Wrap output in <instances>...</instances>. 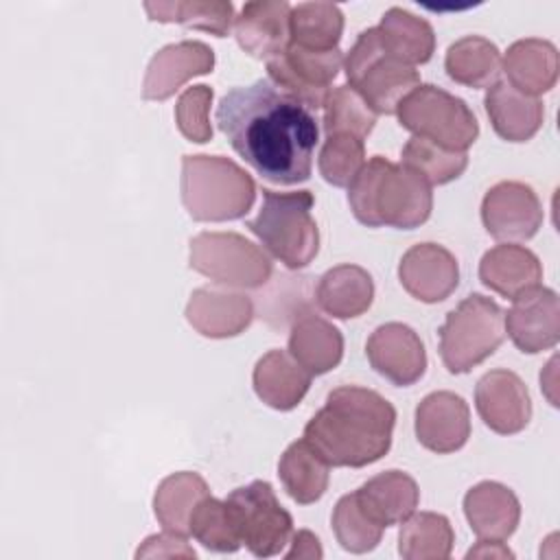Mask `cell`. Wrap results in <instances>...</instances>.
<instances>
[{"mask_svg":"<svg viewBox=\"0 0 560 560\" xmlns=\"http://www.w3.org/2000/svg\"><path fill=\"white\" fill-rule=\"evenodd\" d=\"M214 120L262 179L293 186L311 177L319 140L315 112L269 79L232 88L219 101Z\"/></svg>","mask_w":560,"mask_h":560,"instance_id":"6da1fadb","label":"cell"},{"mask_svg":"<svg viewBox=\"0 0 560 560\" xmlns=\"http://www.w3.org/2000/svg\"><path fill=\"white\" fill-rule=\"evenodd\" d=\"M394 405L374 389L339 385L304 427V440L328 466L363 468L392 448Z\"/></svg>","mask_w":560,"mask_h":560,"instance_id":"7a4b0ae2","label":"cell"},{"mask_svg":"<svg viewBox=\"0 0 560 560\" xmlns=\"http://www.w3.org/2000/svg\"><path fill=\"white\" fill-rule=\"evenodd\" d=\"M348 203L354 219L368 228H420L433 210L431 184L413 168L370 158L348 186Z\"/></svg>","mask_w":560,"mask_h":560,"instance_id":"3957f363","label":"cell"},{"mask_svg":"<svg viewBox=\"0 0 560 560\" xmlns=\"http://www.w3.org/2000/svg\"><path fill=\"white\" fill-rule=\"evenodd\" d=\"M182 203L195 221H234L249 212L256 184L223 155H182Z\"/></svg>","mask_w":560,"mask_h":560,"instance_id":"277c9868","label":"cell"},{"mask_svg":"<svg viewBox=\"0 0 560 560\" xmlns=\"http://www.w3.org/2000/svg\"><path fill=\"white\" fill-rule=\"evenodd\" d=\"M315 197L311 190L278 192L262 188V206L247 221L260 245L289 269H304L319 252V230L311 214Z\"/></svg>","mask_w":560,"mask_h":560,"instance_id":"5b68a950","label":"cell"},{"mask_svg":"<svg viewBox=\"0 0 560 560\" xmlns=\"http://www.w3.org/2000/svg\"><path fill=\"white\" fill-rule=\"evenodd\" d=\"M348 85L378 114H396L398 103L420 85V74L413 66L389 55L378 37L376 26L359 33L343 57Z\"/></svg>","mask_w":560,"mask_h":560,"instance_id":"8992f818","label":"cell"},{"mask_svg":"<svg viewBox=\"0 0 560 560\" xmlns=\"http://www.w3.org/2000/svg\"><path fill=\"white\" fill-rule=\"evenodd\" d=\"M438 335L444 368L451 374H466L503 343V308L481 293H470L446 313Z\"/></svg>","mask_w":560,"mask_h":560,"instance_id":"52a82bcc","label":"cell"},{"mask_svg":"<svg viewBox=\"0 0 560 560\" xmlns=\"http://www.w3.org/2000/svg\"><path fill=\"white\" fill-rule=\"evenodd\" d=\"M400 127L451 151H466L479 136L472 109L459 96L433 85H416L396 107Z\"/></svg>","mask_w":560,"mask_h":560,"instance_id":"ba28073f","label":"cell"},{"mask_svg":"<svg viewBox=\"0 0 560 560\" xmlns=\"http://www.w3.org/2000/svg\"><path fill=\"white\" fill-rule=\"evenodd\" d=\"M188 265L223 287L258 289L273 273L269 256L236 232H201L190 238Z\"/></svg>","mask_w":560,"mask_h":560,"instance_id":"9c48e42d","label":"cell"},{"mask_svg":"<svg viewBox=\"0 0 560 560\" xmlns=\"http://www.w3.org/2000/svg\"><path fill=\"white\" fill-rule=\"evenodd\" d=\"M225 503L241 545L254 556H278L291 540L293 518L278 501L269 481L256 479L247 486H238L228 494Z\"/></svg>","mask_w":560,"mask_h":560,"instance_id":"30bf717a","label":"cell"},{"mask_svg":"<svg viewBox=\"0 0 560 560\" xmlns=\"http://www.w3.org/2000/svg\"><path fill=\"white\" fill-rule=\"evenodd\" d=\"M343 66V52L335 50H306L287 44L284 52L267 61V74L273 85L291 94L308 109L324 107L330 83Z\"/></svg>","mask_w":560,"mask_h":560,"instance_id":"8fae6325","label":"cell"},{"mask_svg":"<svg viewBox=\"0 0 560 560\" xmlns=\"http://www.w3.org/2000/svg\"><path fill=\"white\" fill-rule=\"evenodd\" d=\"M542 217V203L525 182H499L481 199V223L492 238L503 243L529 241L540 230Z\"/></svg>","mask_w":560,"mask_h":560,"instance_id":"7c38bea8","label":"cell"},{"mask_svg":"<svg viewBox=\"0 0 560 560\" xmlns=\"http://www.w3.org/2000/svg\"><path fill=\"white\" fill-rule=\"evenodd\" d=\"M503 326L523 354L551 350L560 339L558 293L540 284L518 293L510 311L503 313Z\"/></svg>","mask_w":560,"mask_h":560,"instance_id":"4fadbf2b","label":"cell"},{"mask_svg":"<svg viewBox=\"0 0 560 560\" xmlns=\"http://www.w3.org/2000/svg\"><path fill=\"white\" fill-rule=\"evenodd\" d=\"M365 357L376 374L398 387L418 383L427 372L424 343L402 322H387L374 328L365 341Z\"/></svg>","mask_w":560,"mask_h":560,"instance_id":"5bb4252c","label":"cell"},{"mask_svg":"<svg viewBox=\"0 0 560 560\" xmlns=\"http://www.w3.org/2000/svg\"><path fill=\"white\" fill-rule=\"evenodd\" d=\"M475 407L483 424L499 435L521 433L532 420V396L521 376L499 368L486 372L475 387Z\"/></svg>","mask_w":560,"mask_h":560,"instance_id":"9a60e30c","label":"cell"},{"mask_svg":"<svg viewBox=\"0 0 560 560\" xmlns=\"http://www.w3.org/2000/svg\"><path fill=\"white\" fill-rule=\"evenodd\" d=\"M398 280L413 300L435 304L457 289L459 265L444 245L416 243L398 262Z\"/></svg>","mask_w":560,"mask_h":560,"instance_id":"2e32d148","label":"cell"},{"mask_svg":"<svg viewBox=\"0 0 560 560\" xmlns=\"http://www.w3.org/2000/svg\"><path fill=\"white\" fill-rule=\"evenodd\" d=\"M413 429L424 448L438 455L455 453L470 438V409L455 392H431L416 407Z\"/></svg>","mask_w":560,"mask_h":560,"instance_id":"e0dca14e","label":"cell"},{"mask_svg":"<svg viewBox=\"0 0 560 560\" xmlns=\"http://www.w3.org/2000/svg\"><path fill=\"white\" fill-rule=\"evenodd\" d=\"M214 68V50L197 39H182L160 48L144 72L142 98L166 101L188 79L208 74Z\"/></svg>","mask_w":560,"mask_h":560,"instance_id":"ac0fdd59","label":"cell"},{"mask_svg":"<svg viewBox=\"0 0 560 560\" xmlns=\"http://www.w3.org/2000/svg\"><path fill=\"white\" fill-rule=\"evenodd\" d=\"M254 302L245 293L199 287L186 304V322L203 337L228 339L241 335L254 319Z\"/></svg>","mask_w":560,"mask_h":560,"instance_id":"d6986e66","label":"cell"},{"mask_svg":"<svg viewBox=\"0 0 560 560\" xmlns=\"http://www.w3.org/2000/svg\"><path fill=\"white\" fill-rule=\"evenodd\" d=\"M289 13L287 0H254L245 2L234 18V37L238 46L254 59H273L284 52L289 44Z\"/></svg>","mask_w":560,"mask_h":560,"instance_id":"ffe728a7","label":"cell"},{"mask_svg":"<svg viewBox=\"0 0 560 560\" xmlns=\"http://www.w3.org/2000/svg\"><path fill=\"white\" fill-rule=\"evenodd\" d=\"M464 514L479 540H508L521 521V501L499 481H479L464 494Z\"/></svg>","mask_w":560,"mask_h":560,"instance_id":"44dd1931","label":"cell"},{"mask_svg":"<svg viewBox=\"0 0 560 560\" xmlns=\"http://www.w3.org/2000/svg\"><path fill=\"white\" fill-rule=\"evenodd\" d=\"M313 374L302 368L289 350L273 348L265 352L252 372L256 396L276 411L295 409L311 387Z\"/></svg>","mask_w":560,"mask_h":560,"instance_id":"7402d4cb","label":"cell"},{"mask_svg":"<svg viewBox=\"0 0 560 560\" xmlns=\"http://www.w3.org/2000/svg\"><path fill=\"white\" fill-rule=\"evenodd\" d=\"M483 107L494 133L508 142L532 140L545 120L542 101L518 92L508 81H497L488 88Z\"/></svg>","mask_w":560,"mask_h":560,"instance_id":"603a6c76","label":"cell"},{"mask_svg":"<svg viewBox=\"0 0 560 560\" xmlns=\"http://www.w3.org/2000/svg\"><path fill=\"white\" fill-rule=\"evenodd\" d=\"M501 70L508 83L523 94L538 96L549 92L560 72L558 48L549 39L525 37L508 46L505 57H501Z\"/></svg>","mask_w":560,"mask_h":560,"instance_id":"cb8c5ba5","label":"cell"},{"mask_svg":"<svg viewBox=\"0 0 560 560\" xmlns=\"http://www.w3.org/2000/svg\"><path fill=\"white\" fill-rule=\"evenodd\" d=\"M354 494L363 512L383 529L411 516L420 501V488L416 479L396 468L374 475L361 483Z\"/></svg>","mask_w":560,"mask_h":560,"instance_id":"d4e9b609","label":"cell"},{"mask_svg":"<svg viewBox=\"0 0 560 560\" xmlns=\"http://www.w3.org/2000/svg\"><path fill=\"white\" fill-rule=\"evenodd\" d=\"M479 280L490 291L514 300L518 293L540 284L542 262L523 245H494L479 260Z\"/></svg>","mask_w":560,"mask_h":560,"instance_id":"484cf974","label":"cell"},{"mask_svg":"<svg viewBox=\"0 0 560 560\" xmlns=\"http://www.w3.org/2000/svg\"><path fill=\"white\" fill-rule=\"evenodd\" d=\"M289 354L313 376L326 374L341 363L343 335L328 319L308 311L289 326Z\"/></svg>","mask_w":560,"mask_h":560,"instance_id":"4316f807","label":"cell"},{"mask_svg":"<svg viewBox=\"0 0 560 560\" xmlns=\"http://www.w3.org/2000/svg\"><path fill=\"white\" fill-rule=\"evenodd\" d=\"M315 302L330 317H359L374 302V280L370 271L359 265H337L319 278L315 289Z\"/></svg>","mask_w":560,"mask_h":560,"instance_id":"83f0119b","label":"cell"},{"mask_svg":"<svg viewBox=\"0 0 560 560\" xmlns=\"http://www.w3.org/2000/svg\"><path fill=\"white\" fill-rule=\"evenodd\" d=\"M206 494H210V488L199 472H173L155 488L153 514L164 532L186 538L190 534V514Z\"/></svg>","mask_w":560,"mask_h":560,"instance_id":"f1b7e54d","label":"cell"},{"mask_svg":"<svg viewBox=\"0 0 560 560\" xmlns=\"http://www.w3.org/2000/svg\"><path fill=\"white\" fill-rule=\"evenodd\" d=\"M278 477L287 494L300 503L311 505L324 497L330 481V466L302 438L291 442L278 462Z\"/></svg>","mask_w":560,"mask_h":560,"instance_id":"f546056e","label":"cell"},{"mask_svg":"<svg viewBox=\"0 0 560 560\" xmlns=\"http://www.w3.org/2000/svg\"><path fill=\"white\" fill-rule=\"evenodd\" d=\"M383 48L407 66L427 63L435 50L433 26L400 7H392L383 13L378 26Z\"/></svg>","mask_w":560,"mask_h":560,"instance_id":"4dcf8cb0","label":"cell"},{"mask_svg":"<svg viewBox=\"0 0 560 560\" xmlns=\"http://www.w3.org/2000/svg\"><path fill=\"white\" fill-rule=\"evenodd\" d=\"M444 70L459 85L490 88L501 74V52L494 42L481 35H464L448 46Z\"/></svg>","mask_w":560,"mask_h":560,"instance_id":"1f68e13d","label":"cell"},{"mask_svg":"<svg viewBox=\"0 0 560 560\" xmlns=\"http://www.w3.org/2000/svg\"><path fill=\"white\" fill-rule=\"evenodd\" d=\"M149 20L162 24H182L225 37L234 24V4L230 0H175L144 2Z\"/></svg>","mask_w":560,"mask_h":560,"instance_id":"d6a6232c","label":"cell"},{"mask_svg":"<svg viewBox=\"0 0 560 560\" xmlns=\"http://www.w3.org/2000/svg\"><path fill=\"white\" fill-rule=\"evenodd\" d=\"M343 33V13L332 2H300L289 13V42L306 50H335Z\"/></svg>","mask_w":560,"mask_h":560,"instance_id":"836d02e7","label":"cell"},{"mask_svg":"<svg viewBox=\"0 0 560 560\" xmlns=\"http://www.w3.org/2000/svg\"><path fill=\"white\" fill-rule=\"evenodd\" d=\"M453 542V525L438 512L411 514L398 532V553L405 560H444L451 556Z\"/></svg>","mask_w":560,"mask_h":560,"instance_id":"e575fe53","label":"cell"},{"mask_svg":"<svg viewBox=\"0 0 560 560\" xmlns=\"http://www.w3.org/2000/svg\"><path fill=\"white\" fill-rule=\"evenodd\" d=\"M400 158L405 166L420 173L431 186H442L457 179L468 166L466 151H451L418 136H411L405 142Z\"/></svg>","mask_w":560,"mask_h":560,"instance_id":"d590c367","label":"cell"},{"mask_svg":"<svg viewBox=\"0 0 560 560\" xmlns=\"http://www.w3.org/2000/svg\"><path fill=\"white\" fill-rule=\"evenodd\" d=\"M311 276H278L267 293L256 295V306L260 317L273 326H291L300 315L313 311L308 304V289H311Z\"/></svg>","mask_w":560,"mask_h":560,"instance_id":"8d00e7d4","label":"cell"},{"mask_svg":"<svg viewBox=\"0 0 560 560\" xmlns=\"http://www.w3.org/2000/svg\"><path fill=\"white\" fill-rule=\"evenodd\" d=\"M322 125L326 136L348 133L365 140L376 125V114L350 85H337L324 101Z\"/></svg>","mask_w":560,"mask_h":560,"instance_id":"74e56055","label":"cell"},{"mask_svg":"<svg viewBox=\"0 0 560 560\" xmlns=\"http://www.w3.org/2000/svg\"><path fill=\"white\" fill-rule=\"evenodd\" d=\"M190 534L197 542L217 553H234L241 547L228 503L210 494L195 505L190 514Z\"/></svg>","mask_w":560,"mask_h":560,"instance_id":"f35d334b","label":"cell"},{"mask_svg":"<svg viewBox=\"0 0 560 560\" xmlns=\"http://www.w3.org/2000/svg\"><path fill=\"white\" fill-rule=\"evenodd\" d=\"M330 525H332L335 538L341 545V549H346L350 553H368V551L376 549L381 542V536H383V527L376 525L363 512L354 492L343 494L335 503Z\"/></svg>","mask_w":560,"mask_h":560,"instance_id":"ab89813d","label":"cell"},{"mask_svg":"<svg viewBox=\"0 0 560 560\" xmlns=\"http://www.w3.org/2000/svg\"><path fill=\"white\" fill-rule=\"evenodd\" d=\"M363 164H365V147L361 138H354L348 133L326 136L319 149L317 166H319V175L328 184L337 188L350 186V182L357 177Z\"/></svg>","mask_w":560,"mask_h":560,"instance_id":"60d3db41","label":"cell"},{"mask_svg":"<svg viewBox=\"0 0 560 560\" xmlns=\"http://www.w3.org/2000/svg\"><path fill=\"white\" fill-rule=\"evenodd\" d=\"M212 88L192 85L182 92L175 103V122L179 133L197 144H206L212 140V122H210V105H212Z\"/></svg>","mask_w":560,"mask_h":560,"instance_id":"b9f144b4","label":"cell"},{"mask_svg":"<svg viewBox=\"0 0 560 560\" xmlns=\"http://www.w3.org/2000/svg\"><path fill=\"white\" fill-rule=\"evenodd\" d=\"M195 558V549L188 547L184 536L171 534V532H162V534H153L149 538H144V542L138 547L136 558Z\"/></svg>","mask_w":560,"mask_h":560,"instance_id":"7bdbcfd3","label":"cell"},{"mask_svg":"<svg viewBox=\"0 0 560 560\" xmlns=\"http://www.w3.org/2000/svg\"><path fill=\"white\" fill-rule=\"evenodd\" d=\"M291 549L287 551V558H322V545L319 538L308 532V529H300L291 536Z\"/></svg>","mask_w":560,"mask_h":560,"instance_id":"ee69618b","label":"cell"},{"mask_svg":"<svg viewBox=\"0 0 560 560\" xmlns=\"http://www.w3.org/2000/svg\"><path fill=\"white\" fill-rule=\"evenodd\" d=\"M466 558H514V553L503 545V540H479L468 549Z\"/></svg>","mask_w":560,"mask_h":560,"instance_id":"f6af8a7d","label":"cell"}]
</instances>
